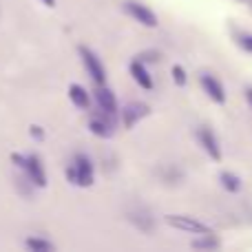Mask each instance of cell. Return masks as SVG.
<instances>
[{
	"mask_svg": "<svg viewBox=\"0 0 252 252\" xmlns=\"http://www.w3.org/2000/svg\"><path fill=\"white\" fill-rule=\"evenodd\" d=\"M95 102L106 118H115V113H118V100H115V93L111 91L109 87L97 84L95 87Z\"/></svg>",
	"mask_w": 252,
	"mask_h": 252,
	"instance_id": "cell-6",
	"label": "cell"
},
{
	"mask_svg": "<svg viewBox=\"0 0 252 252\" xmlns=\"http://www.w3.org/2000/svg\"><path fill=\"white\" fill-rule=\"evenodd\" d=\"M25 248L27 250H33V252H53V250H56V246H53L51 241H47V239L29 237V239L25 241Z\"/></svg>",
	"mask_w": 252,
	"mask_h": 252,
	"instance_id": "cell-13",
	"label": "cell"
},
{
	"mask_svg": "<svg viewBox=\"0 0 252 252\" xmlns=\"http://www.w3.org/2000/svg\"><path fill=\"white\" fill-rule=\"evenodd\" d=\"M130 75H133V80L144 89V91H153L155 84H153V78L148 75V71L144 69L142 62H133V64H130Z\"/></svg>",
	"mask_w": 252,
	"mask_h": 252,
	"instance_id": "cell-10",
	"label": "cell"
},
{
	"mask_svg": "<svg viewBox=\"0 0 252 252\" xmlns=\"http://www.w3.org/2000/svg\"><path fill=\"white\" fill-rule=\"evenodd\" d=\"M239 2H244V4H248V7L252 9V0H239Z\"/></svg>",
	"mask_w": 252,
	"mask_h": 252,
	"instance_id": "cell-21",
	"label": "cell"
},
{
	"mask_svg": "<svg viewBox=\"0 0 252 252\" xmlns=\"http://www.w3.org/2000/svg\"><path fill=\"white\" fill-rule=\"evenodd\" d=\"M66 179H69L73 186H82L89 188L93 186V164L87 155H75L73 161L66 168Z\"/></svg>",
	"mask_w": 252,
	"mask_h": 252,
	"instance_id": "cell-2",
	"label": "cell"
},
{
	"mask_svg": "<svg viewBox=\"0 0 252 252\" xmlns=\"http://www.w3.org/2000/svg\"><path fill=\"white\" fill-rule=\"evenodd\" d=\"M89 128H91L93 135H97V137H111L113 135V122L109 120H102V118H93L91 124H89Z\"/></svg>",
	"mask_w": 252,
	"mask_h": 252,
	"instance_id": "cell-11",
	"label": "cell"
},
{
	"mask_svg": "<svg viewBox=\"0 0 252 252\" xmlns=\"http://www.w3.org/2000/svg\"><path fill=\"white\" fill-rule=\"evenodd\" d=\"M29 133H31V137H35V139H44V130L40 128V126H31Z\"/></svg>",
	"mask_w": 252,
	"mask_h": 252,
	"instance_id": "cell-18",
	"label": "cell"
},
{
	"mask_svg": "<svg viewBox=\"0 0 252 252\" xmlns=\"http://www.w3.org/2000/svg\"><path fill=\"white\" fill-rule=\"evenodd\" d=\"M148 113H151L148 104H144V102H130V104H126V109L122 111L124 126H126V128H133V126L137 124L139 120L146 118Z\"/></svg>",
	"mask_w": 252,
	"mask_h": 252,
	"instance_id": "cell-9",
	"label": "cell"
},
{
	"mask_svg": "<svg viewBox=\"0 0 252 252\" xmlns=\"http://www.w3.org/2000/svg\"><path fill=\"white\" fill-rule=\"evenodd\" d=\"M199 82H201L204 91L208 93V97H210L213 102H217V104H223V102H226V93H223V87H221V82H219L215 75L201 73V75H199Z\"/></svg>",
	"mask_w": 252,
	"mask_h": 252,
	"instance_id": "cell-8",
	"label": "cell"
},
{
	"mask_svg": "<svg viewBox=\"0 0 252 252\" xmlns=\"http://www.w3.org/2000/svg\"><path fill=\"white\" fill-rule=\"evenodd\" d=\"M80 56H82V62H84V66H87L89 75L93 78V82L104 84L106 82V69H104V64L100 62V58H97L95 53H93L91 49H87V47H80Z\"/></svg>",
	"mask_w": 252,
	"mask_h": 252,
	"instance_id": "cell-4",
	"label": "cell"
},
{
	"mask_svg": "<svg viewBox=\"0 0 252 252\" xmlns=\"http://www.w3.org/2000/svg\"><path fill=\"white\" fill-rule=\"evenodd\" d=\"M44 4H47V7H53V4H56V0H42Z\"/></svg>",
	"mask_w": 252,
	"mask_h": 252,
	"instance_id": "cell-20",
	"label": "cell"
},
{
	"mask_svg": "<svg viewBox=\"0 0 252 252\" xmlns=\"http://www.w3.org/2000/svg\"><path fill=\"white\" fill-rule=\"evenodd\" d=\"M192 248H197V250H217L219 241L213 239V235H204V239L192 241Z\"/></svg>",
	"mask_w": 252,
	"mask_h": 252,
	"instance_id": "cell-15",
	"label": "cell"
},
{
	"mask_svg": "<svg viewBox=\"0 0 252 252\" xmlns=\"http://www.w3.org/2000/svg\"><path fill=\"white\" fill-rule=\"evenodd\" d=\"M246 97H248V102H250V106H252V87L246 89Z\"/></svg>",
	"mask_w": 252,
	"mask_h": 252,
	"instance_id": "cell-19",
	"label": "cell"
},
{
	"mask_svg": "<svg viewBox=\"0 0 252 252\" xmlns=\"http://www.w3.org/2000/svg\"><path fill=\"white\" fill-rule=\"evenodd\" d=\"M219 182H221V186L226 188L228 192H239L241 190V179L237 177L235 173H221L219 175Z\"/></svg>",
	"mask_w": 252,
	"mask_h": 252,
	"instance_id": "cell-14",
	"label": "cell"
},
{
	"mask_svg": "<svg viewBox=\"0 0 252 252\" xmlns=\"http://www.w3.org/2000/svg\"><path fill=\"white\" fill-rule=\"evenodd\" d=\"M237 44H239L241 49H246L248 53H252V35L250 33H237Z\"/></svg>",
	"mask_w": 252,
	"mask_h": 252,
	"instance_id": "cell-16",
	"label": "cell"
},
{
	"mask_svg": "<svg viewBox=\"0 0 252 252\" xmlns=\"http://www.w3.org/2000/svg\"><path fill=\"white\" fill-rule=\"evenodd\" d=\"M197 142H199L201 148L208 153L210 159L221 161V146H219V142H217V137H215L213 130L210 128H199L197 130Z\"/></svg>",
	"mask_w": 252,
	"mask_h": 252,
	"instance_id": "cell-7",
	"label": "cell"
},
{
	"mask_svg": "<svg viewBox=\"0 0 252 252\" xmlns=\"http://www.w3.org/2000/svg\"><path fill=\"white\" fill-rule=\"evenodd\" d=\"M166 223L173 226L175 230H184V232H192V235H213V228L206 226L204 221L195 217H188V215H168Z\"/></svg>",
	"mask_w": 252,
	"mask_h": 252,
	"instance_id": "cell-3",
	"label": "cell"
},
{
	"mask_svg": "<svg viewBox=\"0 0 252 252\" xmlns=\"http://www.w3.org/2000/svg\"><path fill=\"white\" fill-rule=\"evenodd\" d=\"M11 159L18 168L25 170L27 179H29L33 186H38V188L47 186V173H44V166L38 155H18V153H13Z\"/></svg>",
	"mask_w": 252,
	"mask_h": 252,
	"instance_id": "cell-1",
	"label": "cell"
},
{
	"mask_svg": "<svg viewBox=\"0 0 252 252\" xmlns=\"http://www.w3.org/2000/svg\"><path fill=\"white\" fill-rule=\"evenodd\" d=\"M173 80H175L177 87H184V84H186V71H184L179 64L173 66Z\"/></svg>",
	"mask_w": 252,
	"mask_h": 252,
	"instance_id": "cell-17",
	"label": "cell"
},
{
	"mask_svg": "<svg viewBox=\"0 0 252 252\" xmlns=\"http://www.w3.org/2000/svg\"><path fill=\"white\" fill-rule=\"evenodd\" d=\"M124 9H126V13H130V16H133L137 22H142L144 27H157V25H159L155 11H151L146 4L137 2V0H126Z\"/></svg>",
	"mask_w": 252,
	"mask_h": 252,
	"instance_id": "cell-5",
	"label": "cell"
},
{
	"mask_svg": "<svg viewBox=\"0 0 252 252\" xmlns=\"http://www.w3.org/2000/svg\"><path fill=\"white\" fill-rule=\"evenodd\" d=\"M69 97L78 109H89V93L84 91L80 84H71L69 87Z\"/></svg>",
	"mask_w": 252,
	"mask_h": 252,
	"instance_id": "cell-12",
	"label": "cell"
}]
</instances>
